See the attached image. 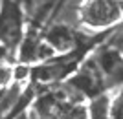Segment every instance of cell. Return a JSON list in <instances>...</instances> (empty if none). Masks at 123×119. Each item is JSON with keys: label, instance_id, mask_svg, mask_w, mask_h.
Segmentation results:
<instances>
[{"label": "cell", "instance_id": "cell-4", "mask_svg": "<svg viewBox=\"0 0 123 119\" xmlns=\"http://www.w3.org/2000/svg\"><path fill=\"white\" fill-rule=\"evenodd\" d=\"M68 86L75 93H79L83 99H94L98 95H103L108 90L107 81L103 77L98 62L94 61L92 57L85 59L81 62V66L77 68V72L68 81Z\"/></svg>", "mask_w": 123, "mask_h": 119}, {"label": "cell", "instance_id": "cell-12", "mask_svg": "<svg viewBox=\"0 0 123 119\" xmlns=\"http://www.w3.org/2000/svg\"><path fill=\"white\" fill-rule=\"evenodd\" d=\"M0 55H4V50H2V48H0Z\"/></svg>", "mask_w": 123, "mask_h": 119}, {"label": "cell", "instance_id": "cell-9", "mask_svg": "<svg viewBox=\"0 0 123 119\" xmlns=\"http://www.w3.org/2000/svg\"><path fill=\"white\" fill-rule=\"evenodd\" d=\"M13 73H15V70L7 64V62L0 61V88L4 90L7 84L11 83V79H13Z\"/></svg>", "mask_w": 123, "mask_h": 119}, {"label": "cell", "instance_id": "cell-8", "mask_svg": "<svg viewBox=\"0 0 123 119\" xmlns=\"http://www.w3.org/2000/svg\"><path fill=\"white\" fill-rule=\"evenodd\" d=\"M110 117L112 119H123V86L116 93V97L110 101Z\"/></svg>", "mask_w": 123, "mask_h": 119}, {"label": "cell", "instance_id": "cell-10", "mask_svg": "<svg viewBox=\"0 0 123 119\" xmlns=\"http://www.w3.org/2000/svg\"><path fill=\"white\" fill-rule=\"evenodd\" d=\"M108 44H110V46H114L118 51L123 53V29H119V28H118V29H116V35L110 39V42H108Z\"/></svg>", "mask_w": 123, "mask_h": 119}, {"label": "cell", "instance_id": "cell-6", "mask_svg": "<svg viewBox=\"0 0 123 119\" xmlns=\"http://www.w3.org/2000/svg\"><path fill=\"white\" fill-rule=\"evenodd\" d=\"M42 39L50 44L53 50L57 51V55H64L70 53L74 50H77L79 46H83V37L77 33L75 29H72L66 24H51L46 31Z\"/></svg>", "mask_w": 123, "mask_h": 119}, {"label": "cell", "instance_id": "cell-13", "mask_svg": "<svg viewBox=\"0 0 123 119\" xmlns=\"http://www.w3.org/2000/svg\"><path fill=\"white\" fill-rule=\"evenodd\" d=\"M0 6H2V0H0Z\"/></svg>", "mask_w": 123, "mask_h": 119}, {"label": "cell", "instance_id": "cell-7", "mask_svg": "<svg viewBox=\"0 0 123 119\" xmlns=\"http://www.w3.org/2000/svg\"><path fill=\"white\" fill-rule=\"evenodd\" d=\"M88 119H112L110 117V99L107 93L88 101Z\"/></svg>", "mask_w": 123, "mask_h": 119}, {"label": "cell", "instance_id": "cell-1", "mask_svg": "<svg viewBox=\"0 0 123 119\" xmlns=\"http://www.w3.org/2000/svg\"><path fill=\"white\" fill-rule=\"evenodd\" d=\"M37 119H88V106L70 86H57L46 92L35 103Z\"/></svg>", "mask_w": 123, "mask_h": 119}, {"label": "cell", "instance_id": "cell-3", "mask_svg": "<svg viewBox=\"0 0 123 119\" xmlns=\"http://www.w3.org/2000/svg\"><path fill=\"white\" fill-rule=\"evenodd\" d=\"M24 33V11L18 0H2L0 6V48L4 51H15L22 46Z\"/></svg>", "mask_w": 123, "mask_h": 119}, {"label": "cell", "instance_id": "cell-2", "mask_svg": "<svg viewBox=\"0 0 123 119\" xmlns=\"http://www.w3.org/2000/svg\"><path fill=\"white\" fill-rule=\"evenodd\" d=\"M79 20L90 29H118L116 26L123 22V0H83Z\"/></svg>", "mask_w": 123, "mask_h": 119}, {"label": "cell", "instance_id": "cell-11", "mask_svg": "<svg viewBox=\"0 0 123 119\" xmlns=\"http://www.w3.org/2000/svg\"><path fill=\"white\" fill-rule=\"evenodd\" d=\"M15 119H30V115L26 114V112H20V114L17 115V117H15Z\"/></svg>", "mask_w": 123, "mask_h": 119}, {"label": "cell", "instance_id": "cell-5", "mask_svg": "<svg viewBox=\"0 0 123 119\" xmlns=\"http://www.w3.org/2000/svg\"><path fill=\"white\" fill-rule=\"evenodd\" d=\"M92 59L98 62L103 77L107 81V86H123V53L118 51L114 46H99L98 51L92 55Z\"/></svg>", "mask_w": 123, "mask_h": 119}]
</instances>
